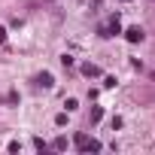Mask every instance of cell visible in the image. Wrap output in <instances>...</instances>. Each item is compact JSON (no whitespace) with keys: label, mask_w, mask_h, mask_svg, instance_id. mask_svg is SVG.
Listing matches in <instances>:
<instances>
[{"label":"cell","mask_w":155,"mask_h":155,"mask_svg":"<svg viewBox=\"0 0 155 155\" xmlns=\"http://www.w3.org/2000/svg\"><path fill=\"white\" fill-rule=\"evenodd\" d=\"M82 73L94 79V76H101V67H97V64H82Z\"/></svg>","instance_id":"5"},{"label":"cell","mask_w":155,"mask_h":155,"mask_svg":"<svg viewBox=\"0 0 155 155\" xmlns=\"http://www.w3.org/2000/svg\"><path fill=\"white\" fill-rule=\"evenodd\" d=\"M37 85H43V88H52V85H55L52 73H40V76H37Z\"/></svg>","instance_id":"4"},{"label":"cell","mask_w":155,"mask_h":155,"mask_svg":"<svg viewBox=\"0 0 155 155\" xmlns=\"http://www.w3.org/2000/svg\"><path fill=\"white\" fill-rule=\"evenodd\" d=\"M101 119H104V110L94 107V110H91V122H101Z\"/></svg>","instance_id":"8"},{"label":"cell","mask_w":155,"mask_h":155,"mask_svg":"<svg viewBox=\"0 0 155 155\" xmlns=\"http://www.w3.org/2000/svg\"><path fill=\"white\" fill-rule=\"evenodd\" d=\"M0 43H6V28L0 25Z\"/></svg>","instance_id":"11"},{"label":"cell","mask_w":155,"mask_h":155,"mask_svg":"<svg viewBox=\"0 0 155 155\" xmlns=\"http://www.w3.org/2000/svg\"><path fill=\"white\" fill-rule=\"evenodd\" d=\"M73 146L79 149V152H101V149H104V146H101L97 140H91L88 134H76V137H73Z\"/></svg>","instance_id":"1"},{"label":"cell","mask_w":155,"mask_h":155,"mask_svg":"<svg viewBox=\"0 0 155 155\" xmlns=\"http://www.w3.org/2000/svg\"><path fill=\"white\" fill-rule=\"evenodd\" d=\"M61 64L64 67H73V55H61Z\"/></svg>","instance_id":"10"},{"label":"cell","mask_w":155,"mask_h":155,"mask_svg":"<svg viewBox=\"0 0 155 155\" xmlns=\"http://www.w3.org/2000/svg\"><path fill=\"white\" fill-rule=\"evenodd\" d=\"M125 40H128V43H140V40H143V28H137V25L128 28V31H125Z\"/></svg>","instance_id":"3"},{"label":"cell","mask_w":155,"mask_h":155,"mask_svg":"<svg viewBox=\"0 0 155 155\" xmlns=\"http://www.w3.org/2000/svg\"><path fill=\"white\" fill-rule=\"evenodd\" d=\"M55 125L64 128V125H67V113H58V116H55Z\"/></svg>","instance_id":"9"},{"label":"cell","mask_w":155,"mask_h":155,"mask_svg":"<svg viewBox=\"0 0 155 155\" xmlns=\"http://www.w3.org/2000/svg\"><path fill=\"white\" fill-rule=\"evenodd\" d=\"M64 107H67V113H73L76 107H79V101H76V97H67V101H64Z\"/></svg>","instance_id":"7"},{"label":"cell","mask_w":155,"mask_h":155,"mask_svg":"<svg viewBox=\"0 0 155 155\" xmlns=\"http://www.w3.org/2000/svg\"><path fill=\"white\" fill-rule=\"evenodd\" d=\"M70 143H67V137H55V143H52V149H58V152H64Z\"/></svg>","instance_id":"6"},{"label":"cell","mask_w":155,"mask_h":155,"mask_svg":"<svg viewBox=\"0 0 155 155\" xmlns=\"http://www.w3.org/2000/svg\"><path fill=\"white\" fill-rule=\"evenodd\" d=\"M122 34V25H119V12L107 21V25H101V37H119Z\"/></svg>","instance_id":"2"}]
</instances>
